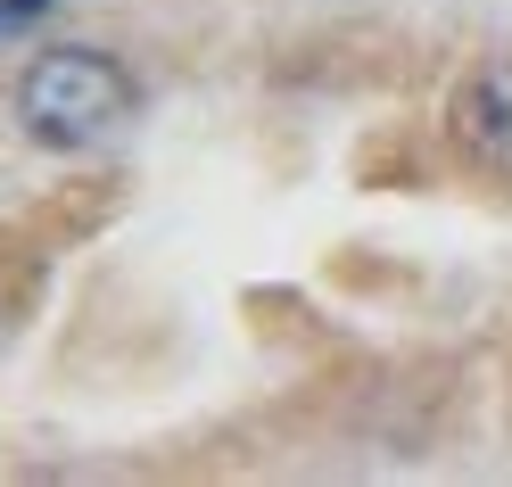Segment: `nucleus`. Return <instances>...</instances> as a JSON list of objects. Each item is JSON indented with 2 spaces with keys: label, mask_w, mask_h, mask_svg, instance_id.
Instances as JSON below:
<instances>
[{
  "label": "nucleus",
  "mask_w": 512,
  "mask_h": 487,
  "mask_svg": "<svg viewBox=\"0 0 512 487\" xmlns=\"http://www.w3.org/2000/svg\"><path fill=\"white\" fill-rule=\"evenodd\" d=\"M141 83L124 75V58L91 50V42H58V50H34L17 75V124L50 149H91L108 141L124 116H133Z\"/></svg>",
  "instance_id": "1"
},
{
  "label": "nucleus",
  "mask_w": 512,
  "mask_h": 487,
  "mask_svg": "<svg viewBox=\"0 0 512 487\" xmlns=\"http://www.w3.org/2000/svg\"><path fill=\"white\" fill-rule=\"evenodd\" d=\"M446 133L471 157L479 174L512 182V58H479L455 75V100H446Z\"/></svg>",
  "instance_id": "2"
},
{
  "label": "nucleus",
  "mask_w": 512,
  "mask_h": 487,
  "mask_svg": "<svg viewBox=\"0 0 512 487\" xmlns=\"http://www.w3.org/2000/svg\"><path fill=\"white\" fill-rule=\"evenodd\" d=\"M9 9H17V25H34V17L50 9V0H9Z\"/></svg>",
  "instance_id": "3"
},
{
  "label": "nucleus",
  "mask_w": 512,
  "mask_h": 487,
  "mask_svg": "<svg viewBox=\"0 0 512 487\" xmlns=\"http://www.w3.org/2000/svg\"><path fill=\"white\" fill-rule=\"evenodd\" d=\"M9 25H17V9H9V0H0V34H9Z\"/></svg>",
  "instance_id": "4"
}]
</instances>
